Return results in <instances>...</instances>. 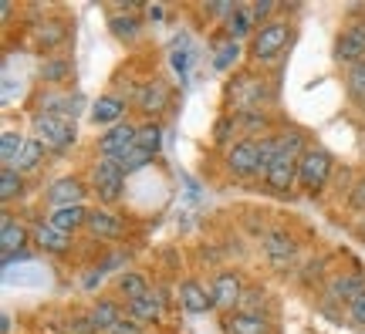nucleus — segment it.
Here are the masks:
<instances>
[{
    "label": "nucleus",
    "mask_w": 365,
    "mask_h": 334,
    "mask_svg": "<svg viewBox=\"0 0 365 334\" xmlns=\"http://www.w3.org/2000/svg\"><path fill=\"white\" fill-rule=\"evenodd\" d=\"M271 11H274V4H267V0H264V4H250V14H254V21H257V24H267V17H271Z\"/></svg>",
    "instance_id": "nucleus-41"
},
{
    "label": "nucleus",
    "mask_w": 365,
    "mask_h": 334,
    "mask_svg": "<svg viewBox=\"0 0 365 334\" xmlns=\"http://www.w3.org/2000/svg\"><path fill=\"white\" fill-rule=\"evenodd\" d=\"M345 91H349V98L365 112V61L349 68V75H345Z\"/></svg>",
    "instance_id": "nucleus-27"
},
{
    "label": "nucleus",
    "mask_w": 365,
    "mask_h": 334,
    "mask_svg": "<svg viewBox=\"0 0 365 334\" xmlns=\"http://www.w3.org/2000/svg\"><path fill=\"white\" fill-rule=\"evenodd\" d=\"M135 139H139V129L129 125V122H118V125H112V129L98 139V152H102L105 159H115V155L135 149Z\"/></svg>",
    "instance_id": "nucleus-7"
},
{
    "label": "nucleus",
    "mask_w": 365,
    "mask_h": 334,
    "mask_svg": "<svg viewBox=\"0 0 365 334\" xmlns=\"http://www.w3.org/2000/svg\"><path fill=\"white\" fill-rule=\"evenodd\" d=\"M24 244H27V230L21 223H14L11 216H4V226H0V246H4V254H21Z\"/></svg>",
    "instance_id": "nucleus-25"
},
{
    "label": "nucleus",
    "mask_w": 365,
    "mask_h": 334,
    "mask_svg": "<svg viewBox=\"0 0 365 334\" xmlns=\"http://www.w3.org/2000/svg\"><path fill=\"white\" fill-rule=\"evenodd\" d=\"M298 162H301V159L277 155V159H274V166L267 169V176H264L267 189H271V193H287V189L298 182Z\"/></svg>",
    "instance_id": "nucleus-10"
},
{
    "label": "nucleus",
    "mask_w": 365,
    "mask_h": 334,
    "mask_svg": "<svg viewBox=\"0 0 365 334\" xmlns=\"http://www.w3.org/2000/svg\"><path fill=\"white\" fill-rule=\"evenodd\" d=\"M237 125H244V129H264L267 118L261 112H244V115H237Z\"/></svg>",
    "instance_id": "nucleus-39"
},
{
    "label": "nucleus",
    "mask_w": 365,
    "mask_h": 334,
    "mask_svg": "<svg viewBox=\"0 0 365 334\" xmlns=\"http://www.w3.org/2000/svg\"><path fill=\"white\" fill-rule=\"evenodd\" d=\"M88 321H91V328L98 334H108L112 328H115L118 321H122V308H118L115 301H98L95 308H91V314H88Z\"/></svg>",
    "instance_id": "nucleus-21"
},
{
    "label": "nucleus",
    "mask_w": 365,
    "mask_h": 334,
    "mask_svg": "<svg viewBox=\"0 0 365 334\" xmlns=\"http://www.w3.org/2000/svg\"><path fill=\"white\" fill-rule=\"evenodd\" d=\"M48 203L54 209H61V206H85V186H81L75 176L71 179H58L48 189Z\"/></svg>",
    "instance_id": "nucleus-14"
},
{
    "label": "nucleus",
    "mask_w": 365,
    "mask_h": 334,
    "mask_svg": "<svg viewBox=\"0 0 365 334\" xmlns=\"http://www.w3.org/2000/svg\"><path fill=\"white\" fill-rule=\"evenodd\" d=\"M227 331L230 334H267V318L264 314H247V310H234L227 318Z\"/></svg>",
    "instance_id": "nucleus-18"
},
{
    "label": "nucleus",
    "mask_w": 365,
    "mask_h": 334,
    "mask_svg": "<svg viewBox=\"0 0 365 334\" xmlns=\"http://www.w3.org/2000/svg\"><path fill=\"white\" fill-rule=\"evenodd\" d=\"M274 159H277V139H261V155H257V172L267 176V169L274 166Z\"/></svg>",
    "instance_id": "nucleus-35"
},
{
    "label": "nucleus",
    "mask_w": 365,
    "mask_h": 334,
    "mask_svg": "<svg viewBox=\"0 0 365 334\" xmlns=\"http://www.w3.org/2000/svg\"><path fill=\"white\" fill-rule=\"evenodd\" d=\"M118 294H122L132 304V301H139V297L149 294V283H145L143 273L129 270V273H122V277H118Z\"/></svg>",
    "instance_id": "nucleus-26"
},
{
    "label": "nucleus",
    "mask_w": 365,
    "mask_h": 334,
    "mask_svg": "<svg viewBox=\"0 0 365 334\" xmlns=\"http://www.w3.org/2000/svg\"><path fill=\"white\" fill-rule=\"evenodd\" d=\"M31 129H34V139H38L44 149H54V152H65L68 145L75 142V118L38 112L34 122H31Z\"/></svg>",
    "instance_id": "nucleus-1"
},
{
    "label": "nucleus",
    "mask_w": 365,
    "mask_h": 334,
    "mask_svg": "<svg viewBox=\"0 0 365 334\" xmlns=\"http://www.w3.org/2000/svg\"><path fill=\"white\" fill-rule=\"evenodd\" d=\"M108 27H112V34L118 41H135V34L143 31V21L135 17V4H118Z\"/></svg>",
    "instance_id": "nucleus-13"
},
{
    "label": "nucleus",
    "mask_w": 365,
    "mask_h": 334,
    "mask_svg": "<svg viewBox=\"0 0 365 334\" xmlns=\"http://www.w3.org/2000/svg\"><path fill=\"white\" fill-rule=\"evenodd\" d=\"M328 294L335 297V301H349L352 304L359 294H365V277L362 273H341L335 281L328 283Z\"/></svg>",
    "instance_id": "nucleus-19"
},
{
    "label": "nucleus",
    "mask_w": 365,
    "mask_h": 334,
    "mask_svg": "<svg viewBox=\"0 0 365 334\" xmlns=\"http://www.w3.org/2000/svg\"><path fill=\"white\" fill-rule=\"evenodd\" d=\"M85 226L98 240H115L118 233H122V219L115 213H108V209H88V223Z\"/></svg>",
    "instance_id": "nucleus-15"
},
{
    "label": "nucleus",
    "mask_w": 365,
    "mask_h": 334,
    "mask_svg": "<svg viewBox=\"0 0 365 334\" xmlns=\"http://www.w3.org/2000/svg\"><path fill=\"white\" fill-rule=\"evenodd\" d=\"M230 102L234 108L244 115V112H261V105L267 102V85L257 81V78H240L230 91Z\"/></svg>",
    "instance_id": "nucleus-6"
},
{
    "label": "nucleus",
    "mask_w": 365,
    "mask_h": 334,
    "mask_svg": "<svg viewBox=\"0 0 365 334\" xmlns=\"http://www.w3.org/2000/svg\"><path fill=\"white\" fill-rule=\"evenodd\" d=\"M21 189H24L21 172H17V169H4V172H0V199L11 203L14 196H21Z\"/></svg>",
    "instance_id": "nucleus-33"
},
{
    "label": "nucleus",
    "mask_w": 365,
    "mask_h": 334,
    "mask_svg": "<svg viewBox=\"0 0 365 334\" xmlns=\"http://www.w3.org/2000/svg\"><path fill=\"white\" fill-rule=\"evenodd\" d=\"M0 331L11 334V314H4V318H0Z\"/></svg>",
    "instance_id": "nucleus-46"
},
{
    "label": "nucleus",
    "mask_w": 365,
    "mask_h": 334,
    "mask_svg": "<svg viewBox=\"0 0 365 334\" xmlns=\"http://www.w3.org/2000/svg\"><path fill=\"white\" fill-rule=\"evenodd\" d=\"M349 318H352L355 324H365V294H359L352 304H349Z\"/></svg>",
    "instance_id": "nucleus-40"
},
{
    "label": "nucleus",
    "mask_w": 365,
    "mask_h": 334,
    "mask_svg": "<svg viewBox=\"0 0 365 334\" xmlns=\"http://www.w3.org/2000/svg\"><path fill=\"white\" fill-rule=\"evenodd\" d=\"M21 149H24V139H21L17 132H4V135H0V162H4V169L17 166Z\"/></svg>",
    "instance_id": "nucleus-28"
},
{
    "label": "nucleus",
    "mask_w": 365,
    "mask_h": 334,
    "mask_svg": "<svg viewBox=\"0 0 365 334\" xmlns=\"http://www.w3.org/2000/svg\"><path fill=\"white\" fill-rule=\"evenodd\" d=\"M58 21H48V24H38V41L44 44V48H54V44H61V38H65V27H54Z\"/></svg>",
    "instance_id": "nucleus-36"
},
{
    "label": "nucleus",
    "mask_w": 365,
    "mask_h": 334,
    "mask_svg": "<svg viewBox=\"0 0 365 334\" xmlns=\"http://www.w3.org/2000/svg\"><path fill=\"white\" fill-rule=\"evenodd\" d=\"M129 314H132V321H139V324L156 321L159 314H163V301H159V294H153V291H149L145 297L132 301V304H129Z\"/></svg>",
    "instance_id": "nucleus-24"
},
{
    "label": "nucleus",
    "mask_w": 365,
    "mask_h": 334,
    "mask_svg": "<svg viewBox=\"0 0 365 334\" xmlns=\"http://www.w3.org/2000/svg\"><path fill=\"white\" fill-rule=\"evenodd\" d=\"M122 186H125V172L112 162V159H102L95 172H91V189L102 203H118L122 199Z\"/></svg>",
    "instance_id": "nucleus-4"
},
{
    "label": "nucleus",
    "mask_w": 365,
    "mask_h": 334,
    "mask_svg": "<svg viewBox=\"0 0 365 334\" xmlns=\"http://www.w3.org/2000/svg\"><path fill=\"white\" fill-rule=\"evenodd\" d=\"M48 223H51L54 230H61V233H68V236H71L78 226H85V223H88V209H85V206H61V209H51Z\"/></svg>",
    "instance_id": "nucleus-16"
},
{
    "label": "nucleus",
    "mask_w": 365,
    "mask_h": 334,
    "mask_svg": "<svg viewBox=\"0 0 365 334\" xmlns=\"http://www.w3.org/2000/svg\"><path fill=\"white\" fill-rule=\"evenodd\" d=\"M210 291H213L217 308H234V304H240V294H244V287H240V277H237V273H220Z\"/></svg>",
    "instance_id": "nucleus-17"
},
{
    "label": "nucleus",
    "mask_w": 365,
    "mask_h": 334,
    "mask_svg": "<svg viewBox=\"0 0 365 334\" xmlns=\"http://www.w3.org/2000/svg\"><path fill=\"white\" fill-rule=\"evenodd\" d=\"M34 244H38L44 254H65L68 246H71V236L61 230H54L51 223H41L38 230H34Z\"/></svg>",
    "instance_id": "nucleus-22"
},
{
    "label": "nucleus",
    "mask_w": 365,
    "mask_h": 334,
    "mask_svg": "<svg viewBox=\"0 0 365 334\" xmlns=\"http://www.w3.org/2000/svg\"><path fill=\"white\" fill-rule=\"evenodd\" d=\"M331 166H335V159L328 149H308L298 162V186H304L308 193H318L331 176Z\"/></svg>",
    "instance_id": "nucleus-2"
},
{
    "label": "nucleus",
    "mask_w": 365,
    "mask_h": 334,
    "mask_svg": "<svg viewBox=\"0 0 365 334\" xmlns=\"http://www.w3.org/2000/svg\"><path fill=\"white\" fill-rule=\"evenodd\" d=\"M145 14H149V21H163V7H145Z\"/></svg>",
    "instance_id": "nucleus-45"
},
{
    "label": "nucleus",
    "mask_w": 365,
    "mask_h": 334,
    "mask_svg": "<svg viewBox=\"0 0 365 334\" xmlns=\"http://www.w3.org/2000/svg\"><path fill=\"white\" fill-rule=\"evenodd\" d=\"M125 115V102L122 98H115V95H105V98H98L95 102V108H91V122L95 125H118V118Z\"/></svg>",
    "instance_id": "nucleus-20"
},
{
    "label": "nucleus",
    "mask_w": 365,
    "mask_h": 334,
    "mask_svg": "<svg viewBox=\"0 0 365 334\" xmlns=\"http://www.w3.org/2000/svg\"><path fill=\"white\" fill-rule=\"evenodd\" d=\"M335 61L341 65H362L365 61V24H349L335 41Z\"/></svg>",
    "instance_id": "nucleus-5"
},
{
    "label": "nucleus",
    "mask_w": 365,
    "mask_h": 334,
    "mask_svg": "<svg viewBox=\"0 0 365 334\" xmlns=\"http://www.w3.org/2000/svg\"><path fill=\"white\" fill-rule=\"evenodd\" d=\"M180 304L190 310V314H207V310L217 308L213 291H207L200 281H182L180 283Z\"/></svg>",
    "instance_id": "nucleus-11"
},
{
    "label": "nucleus",
    "mask_w": 365,
    "mask_h": 334,
    "mask_svg": "<svg viewBox=\"0 0 365 334\" xmlns=\"http://www.w3.org/2000/svg\"><path fill=\"white\" fill-rule=\"evenodd\" d=\"M352 206H355V209H365V179L352 189Z\"/></svg>",
    "instance_id": "nucleus-43"
},
{
    "label": "nucleus",
    "mask_w": 365,
    "mask_h": 334,
    "mask_svg": "<svg viewBox=\"0 0 365 334\" xmlns=\"http://www.w3.org/2000/svg\"><path fill=\"white\" fill-rule=\"evenodd\" d=\"M108 334H143V328H139V321H125V318H122Z\"/></svg>",
    "instance_id": "nucleus-42"
},
{
    "label": "nucleus",
    "mask_w": 365,
    "mask_h": 334,
    "mask_svg": "<svg viewBox=\"0 0 365 334\" xmlns=\"http://www.w3.org/2000/svg\"><path fill=\"white\" fill-rule=\"evenodd\" d=\"M173 68H176L180 75H186V51H173Z\"/></svg>",
    "instance_id": "nucleus-44"
},
{
    "label": "nucleus",
    "mask_w": 365,
    "mask_h": 334,
    "mask_svg": "<svg viewBox=\"0 0 365 334\" xmlns=\"http://www.w3.org/2000/svg\"><path fill=\"white\" fill-rule=\"evenodd\" d=\"M257 155H261V142L240 139L230 145L227 152V166L234 176H257Z\"/></svg>",
    "instance_id": "nucleus-8"
},
{
    "label": "nucleus",
    "mask_w": 365,
    "mask_h": 334,
    "mask_svg": "<svg viewBox=\"0 0 365 334\" xmlns=\"http://www.w3.org/2000/svg\"><path fill=\"white\" fill-rule=\"evenodd\" d=\"M264 304V291H257V287H254V291H244V294H240V304H237V310H247V314H261V308Z\"/></svg>",
    "instance_id": "nucleus-37"
},
{
    "label": "nucleus",
    "mask_w": 365,
    "mask_h": 334,
    "mask_svg": "<svg viewBox=\"0 0 365 334\" xmlns=\"http://www.w3.org/2000/svg\"><path fill=\"white\" fill-rule=\"evenodd\" d=\"M264 254H267V260H271L277 270H287L294 263V257H298V244H294L291 233L274 230V233H267V240H264Z\"/></svg>",
    "instance_id": "nucleus-9"
},
{
    "label": "nucleus",
    "mask_w": 365,
    "mask_h": 334,
    "mask_svg": "<svg viewBox=\"0 0 365 334\" xmlns=\"http://www.w3.org/2000/svg\"><path fill=\"white\" fill-rule=\"evenodd\" d=\"M287 41H291V24L287 21H267L254 34V58L257 61H274L287 48Z\"/></svg>",
    "instance_id": "nucleus-3"
},
{
    "label": "nucleus",
    "mask_w": 365,
    "mask_h": 334,
    "mask_svg": "<svg viewBox=\"0 0 365 334\" xmlns=\"http://www.w3.org/2000/svg\"><path fill=\"white\" fill-rule=\"evenodd\" d=\"M237 54H240V41L227 38L223 44H217V58H213L217 71H227V68H230V61H237Z\"/></svg>",
    "instance_id": "nucleus-34"
},
{
    "label": "nucleus",
    "mask_w": 365,
    "mask_h": 334,
    "mask_svg": "<svg viewBox=\"0 0 365 334\" xmlns=\"http://www.w3.org/2000/svg\"><path fill=\"white\" fill-rule=\"evenodd\" d=\"M135 145L145 149L149 155H156L159 149H163V125H159V122H145V125H139V139H135Z\"/></svg>",
    "instance_id": "nucleus-29"
},
{
    "label": "nucleus",
    "mask_w": 365,
    "mask_h": 334,
    "mask_svg": "<svg viewBox=\"0 0 365 334\" xmlns=\"http://www.w3.org/2000/svg\"><path fill=\"white\" fill-rule=\"evenodd\" d=\"M41 159H44V145L38 139H24V149H21V159H17V172H31V169L41 166Z\"/></svg>",
    "instance_id": "nucleus-30"
},
{
    "label": "nucleus",
    "mask_w": 365,
    "mask_h": 334,
    "mask_svg": "<svg viewBox=\"0 0 365 334\" xmlns=\"http://www.w3.org/2000/svg\"><path fill=\"white\" fill-rule=\"evenodd\" d=\"M234 129H237V118H230V115L217 118V125H213V139H217V142H227Z\"/></svg>",
    "instance_id": "nucleus-38"
},
{
    "label": "nucleus",
    "mask_w": 365,
    "mask_h": 334,
    "mask_svg": "<svg viewBox=\"0 0 365 334\" xmlns=\"http://www.w3.org/2000/svg\"><path fill=\"white\" fill-rule=\"evenodd\" d=\"M41 78L51 81V85L65 81V78H71V61H68V58H48V61L41 65Z\"/></svg>",
    "instance_id": "nucleus-32"
},
{
    "label": "nucleus",
    "mask_w": 365,
    "mask_h": 334,
    "mask_svg": "<svg viewBox=\"0 0 365 334\" xmlns=\"http://www.w3.org/2000/svg\"><path fill=\"white\" fill-rule=\"evenodd\" d=\"M254 14H250V7H244V4H237V11L227 17V38H234V41H240V38H247V34H257L254 31Z\"/></svg>",
    "instance_id": "nucleus-23"
},
{
    "label": "nucleus",
    "mask_w": 365,
    "mask_h": 334,
    "mask_svg": "<svg viewBox=\"0 0 365 334\" xmlns=\"http://www.w3.org/2000/svg\"><path fill=\"white\" fill-rule=\"evenodd\" d=\"M112 162H115V166L122 169L125 176H129V172H139V169H143V166H149V162H153V155L145 152V149H139V145H135V149H129V152L115 155Z\"/></svg>",
    "instance_id": "nucleus-31"
},
{
    "label": "nucleus",
    "mask_w": 365,
    "mask_h": 334,
    "mask_svg": "<svg viewBox=\"0 0 365 334\" xmlns=\"http://www.w3.org/2000/svg\"><path fill=\"white\" fill-rule=\"evenodd\" d=\"M135 105L149 112V115H159L166 105H170V85L163 81V78H153V81H145L139 95H135Z\"/></svg>",
    "instance_id": "nucleus-12"
}]
</instances>
